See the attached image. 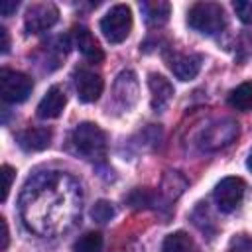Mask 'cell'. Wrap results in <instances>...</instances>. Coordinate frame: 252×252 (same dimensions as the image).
Masks as SVG:
<instances>
[{
  "label": "cell",
  "instance_id": "cell-22",
  "mask_svg": "<svg viewBox=\"0 0 252 252\" xmlns=\"http://www.w3.org/2000/svg\"><path fill=\"white\" fill-rule=\"evenodd\" d=\"M152 199H154V195H152L150 191H146V189H136V191L128 197V203H130L132 207H148V205L152 203Z\"/></svg>",
  "mask_w": 252,
  "mask_h": 252
},
{
  "label": "cell",
  "instance_id": "cell-12",
  "mask_svg": "<svg viewBox=\"0 0 252 252\" xmlns=\"http://www.w3.org/2000/svg\"><path fill=\"white\" fill-rule=\"evenodd\" d=\"M67 104V96L59 87H51L43 98L37 104V116L39 118H57Z\"/></svg>",
  "mask_w": 252,
  "mask_h": 252
},
{
  "label": "cell",
  "instance_id": "cell-2",
  "mask_svg": "<svg viewBox=\"0 0 252 252\" xmlns=\"http://www.w3.org/2000/svg\"><path fill=\"white\" fill-rule=\"evenodd\" d=\"M100 32L106 41L122 43L132 32V10L126 4L112 6L100 20Z\"/></svg>",
  "mask_w": 252,
  "mask_h": 252
},
{
  "label": "cell",
  "instance_id": "cell-1",
  "mask_svg": "<svg viewBox=\"0 0 252 252\" xmlns=\"http://www.w3.org/2000/svg\"><path fill=\"white\" fill-rule=\"evenodd\" d=\"M187 24L207 35H213L224 28V10L217 2H197L187 12Z\"/></svg>",
  "mask_w": 252,
  "mask_h": 252
},
{
  "label": "cell",
  "instance_id": "cell-8",
  "mask_svg": "<svg viewBox=\"0 0 252 252\" xmlns=\"http://www.w3.org/2000/svg\"><path fill=\"white\" fill-rule=\"evenodd\" d=\"M102 77L94 71L89 69H79L75 73V89H77V96L81 102H94L98 100L100 93H102Z\"/></svg>",
  "mask_w": 252,
  "mask_h": 252
},
{
  "label": "cell",
  "instance_id": "cell-27",
  "mask_svg": "<svg viewBox=\"0 0 252 252\" xmlns=\"http://www.w3.org/2000/svg\"><path fill=\"white\" fill-rule=\"evenodd\" d=\"M246 165H248V169L252 171V152H250V156H248V161H246Z\"/></svg>",
  "mask_w": 252,
  "mask_h": 252
},
{
  "label": "cell",
  "instance_id": "cell-11",
  "mask_svg": "<svg viewBox=\"0 0 252 252\" xmlns=\"http://www.w3.org/2000/svg\"><path fill=\"white\" fill-rule=\"evenodd\" d=\"M75 33V41H77V47L79 51L85 55V59H89L91 63H100L104 59V53H102V47L98 45V41L94 39V35L83 28V26H77L73 30Z\"/></svg>",
  "mask_w": 252,
  "mask_h": 252
},
{
  "label": "cell",
  "instance_id": "cell-14",
  "mask_svg": "<svg viewBox=\"0 0 252 252\" xmlns=\"http://www.w3.org/2000/svg\"><path fill=\"white\" fill-rule=\"evenodd\" d=\"M114 93H116V98L124 104V106H132L134 100H136V94H138V81H136V75L132 71H122L118 75V81L114 85Z\"/></svg>",
  "mask_w": 252,
  "mask_h": 252
},
{
  "label": "cell",
  "instance_id": "cell-9",
  "mask_svg": "<svg viewBox=\"0 0 252 252\" xmlns=\"http://www.w3.org/2000/svg\"><path fill=\"white\" fill-rule=\"evenodd\" d=\"M201 61L203 57L199 53H175L173 57H169V69L177 79L191 81L197 77L201 69Z\"/></svg>",
  "mask_w": 252,
  "mask_h": 252
},
{
  "label": "cell",
  "instance_id": "cell-4",
  "mask_svg": "<svg viewBox=\"0 0 252 252\" xmlns=\"http://www.w3.org/2000/svg\"><path fill=\"white\" fill-rule=\"evenodd\" d=\"M32 79L20 71H12V69H2L0 71V94L4 98V102L16 104V102H24L30 93H32Z\"/></svg>",
  "mask_w": 252,
  "mask_h": 252
},
{
  "label": "cell",
  "instance_id": "cell-13",
  "mask_svg": "<svg viewBox=\"0 0 252 252\" xmlns=\"http://www.w3.org/2000/svg\"><path fill=\"white\" fill-rule=\"evenodd\" d=\"M18 144L26 152H41L51 144V130L43 126L26 128L24 132L18 134Z\"/></svg>",
  "mask_w": 252,
  "mask_h": 252
},
{
  "label": "cell",
  "instance_id": "cell-10",
  "mask_svg": "<svg viewBox=\"0 0 252 252\" xmlns=\"http://www.w3.org/2000/svg\"><path fill=\"white\" fill-rule=\"evenodd\" d=\"M148 87H150V93H152V108L156 112H161L173 96L171 83L165 77L158 75V73H150L148 75Z\"/></svg>",
  "mask_w": 252,
  "mask_h": 252
},
{
  "label": "cell",
  "instance_id": "cell-6",
  "mask_svg": "<svg viewBox=\"0 0 252 252\" xmlns=\"http://www.w3.org/2000/svg\"><path fill=\"white\" fill-rule=\"evenodd\" d=\"M246 191V183L240 177H224L217 183L215 187V203L219 207V211L222 213H230L234 211L244 197Z\"/></svg>",
  "mask_w": 252,
  "mask_h": 252
},
{
  "label": "cell",
  "instance_id": "cell-17",
  "mask_svg": "<svg viewBox=\"0 0 252 252\" xmlns=\"http://www.w3.org/2000/svg\"><path fill=\"white\" fill-rule=\"evenodd\" d=\"M228 104L242 112L252 110V81L240 83L236 89H232L228 94Z\"/></svg>",
  "mask_w": 252,
  "mask_h": 252
},
{
  "label": "cell",
  "instance_id": "cell-23",
  "mask_svg": "<svg viewBox=\"0 0 252 252\" xmlns=\"http://www.w3.org/2000/svg\"><path fill=\"white\" fill-rule=\"evenodd\" d=\"M2 179H4V185H2V201L8 199V193H10V187H12V179H14V169L10 165H2Z\"/></svg>",
  "mask_w": 252,
  "mask_h": 252
},
{
  "label": "cell",
  "instance_id": "cell-7",
  "mask_svg": "<svg viewBox=\"0 0 252 252\" xmlns=\"http://www.w3.org/2000/svg\"><path fill=\"white\" fill-rule=\"evenodd\" d=\"M57 18H59V10L53 4H49V2L33 4L26 12V30L30 33L45 32L57 22Z\"/></svg>",
  "mask_w": 252,
  "mask_h": 252
},
{
  "label": "cell",
  "instance_id": "cell-25",
  "mask_svg": "<svg viewBox=\"0 0 252 252\" xmlns=\"http://www.w3.org/2000/svg\"><path fill=\"white\" fill-rule=\"evenodd\" d=\"M0 39H2V53H8V49H10V37H8V32H6V28H0Z\"/></svg>",
  "mask_w": 252,
  "mask_h": 252
},
{
  "label": "cell",
  "instance_id": "cell-16",
  "mask_svg": "<svg viewBox=\"0 0 252 252\" xmlns=\"http://www.w3.org/2000/svg\"><path fill=\"white\" fill-rule=\"evenodd\" d=\"M161 252H199V246L187 232L177 230V232H171L165 236Z\"/></svg>",
  "mask_w": 252,
  "mask_h": 252
},
{
  "label": "cell",
  "instance_id": "cell-15",
  "mask_svg": "<svg viewBox=\"0 0 252 252\" xmlns=\"http://www.w3.org/2000/svg\"><path fill=\"white\" fill-rule=\"evenodd\" d=\"M140 8H142V12H144V18H146L148 26H152V28L163 26V24L167 22V18H169V12H171L169 2H161V0L142 2Z\"/></svg>",
  "mask_w": 252,
  "mask_h": 252
},
{
  "label": "cell",
  "instance_id": "cell-5",
  "mask_svg": "<svg viewBox=\"0 0 252 252\" xmlns=\"http://www.w3.org/2000/svg\"><path fill=\"white\" fill-rule=\"evenodd\" d=\"M238 136V124L230 118L226 120H220V122H215L211 124L207 130H203L201 134V140H199V146L203 150H220L228 144L234 142V138Z\"/></svg>",
  "mask_w": 252,
  "mask_h": 252
},
{
  "label": "cell",
  "instance_id": "cell-3",
  "mask_svg": "<svg viewBox=\"0 0 252 252\" xmlns=\"http://www.w3.org/2000/svg\"><path fill=\"white\" fill-rule=\"evenodd\" d=\"M73 144H75V148L81 156H85L87 159H94V158H100L104 154L106 136L96 124L81 122L73 130Z\"/></svg>",
  "mask_w": 252,
  "mask_h": 252
},
{
  "label": "cell",
  "instance_id": "cell-24",
  "mask_svg": "<svg viewBox=\"0 0 252 252\" xmlns=\"http://www.w3.org/2000/svg\"><path fill=\"white\" fill-rule=\"evenodd\" d=\"M16 10H18V2H14V0H4L0 4V14L2 16H12Z\"/></svg>",
  "mask_w": 252,
  "mask_h": 252
},
{
  "label": "cell",
  "instance_id": "cell-18",
  "mask_svg": "<svg viewBox=\"0 0 252 252\" xmlns=\"http://www.w3.org/2000/svg\"><path fill=\"white\" fill-rule=\"evenodd\" d=\"M102 250V234L87 232L75 242V252H100Z\"/></svg>",
  "mask_w": 252,
  "mask_h": 252
},
{
  "label": "cell",
  "instance_id": "cell-19",
  "mask_svg": "<svg viewBox=\"0 0 252 252\" xmlns=\"http://www.w3.org/2000/svg\"><path fill=\"white\" fill-rule=\"evenodd\" d=\"M91 217H93L94 220H98V222L110 220V219L114 217V207H112V203H108V201H104V199L96 201V203L93 205V209H91Z\"/></svg>",
  "mask_w": 252,
  "mask_h": 252
},
{
  "label": "cell",
  "instance_id": "cell-20",
  "mask_svg": "<svg viewBox=\"0 0 252 252\" xmlns=\"http://www.w3.org/2000/svg\"><path fill=\"white\" fill-rule=\"evenodd\" d=\"M228 252H252V236L236 234L228 242Z\"/></svg>",
  "mask_w": 252,
  "mask_h": 252
},
{
  "label": "cell",
  "instance_id": "cell-26",
  "mask_svg": "<svg viewBox=\"0 0 252 252\" xmlns=\"http://www.w3.org/2000/svg\"><path fill=\"white\" fill-rule=\"evenodd\" d=\"M2 220V250H6L8 248V222H6V219H0Z\"/></svg>",
  "mask_w": 252,
  "mask_h": 252
},
{
  "label": "cell",
  "instance_id": "cell-21",
  "mask_svg": "<svg viewBox=\"0 0 252 252\" xmlns=\"http://www.w3.org/2000/svg\"><path fill=\"white\" fill-rule=\"evenodd\" d=\"M232 6H234V12L240 22L252 24V0H236Z\"/></svg>",
  "mask_w": 252,
  "mask_h": 252
}]
</instances>
